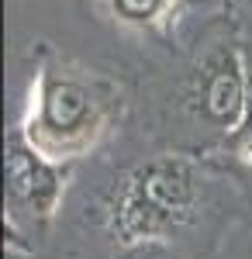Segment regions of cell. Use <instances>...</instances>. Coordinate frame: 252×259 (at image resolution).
<instances>
[{
  "label": "cell",
  "mask_w": 252,
  "mask_h": 259,
  "mask_svg": "<svg viewBox=\"0 0 252 259\" xmlns=\"http://www.w3.org/2000/svg\"><path fill=\"white\" fill-rule=\"evenodd\" d=\"M114 90L66 59L45 62L31 87L24 139L45 159H76L107 132Z\"/></svg>",
  "instance_id": "obj_1"
},
{
  "label": "cell",
  "mask_w": 252,
  "mask_h": 259,
  "mask_svg": "<svg viewBox=\"0 0 252 259\" xmlns=\"http://www.w3.org/2000/svg\"><path fill=\"white\" fill-rule=\"evenodd\" d=\"M194 204V177L183 162L159 159L149 162L128 180L117 200V232L128 242L135 239H155L176 228L190 214Z\"/></svg>",
  "instance_id": "obj_2"
},
{
  "label": "cell",
  "mask_w": 252,
  "mask_h": 259,
  "mask_svg": "<svg viewBox=\"0 0 252 259\" xmlns=\"http://www.w3.org/2000/svg\"><path fill=\"white\" fill-rule=\"evenodd\" d=\"M245 90H249V73L242 66V56L232 45H218L197 66L190 100L197 104L204 121L218 128H238L245 111Z\"/></svg>",
  "instance_id": "obj_3"
},
{
  "label": "cell",
  "mask_w": 252,
  "mask_h": 259,
  "mask_svg": "<svg viewBox=\"0 0 252 259\" xmlns=\"http://www.w3.org/2000/svg\"><path fill=\"white\" fill-rule=\"evenodd\" d=\"M52 159H45L28 139L7 142V197L28 214H49L59 197V177L52 173Z\"/></svg>",
  "instance_id": "obj_4"
},
{
  "label": "cell",
  "mask_w": 252,
  "mask_h": 259,
  "mask_svg": "<svg viewBox=\"0 0 252 259\" xmlns=\"http://www.w3.org/2000/svg\"><path fill=\"white\" fill-rule=\"evenodd\" d=\"M187 0H107L111 18L128 31H162L170 28Z\"/></svg>",
  "instance_id": "obj_5"
},
{
  "label": "cell",
  "mask_w": 252,
  "mask_h": 259,
  "mask_svg": "<svg viewBox=\"0 0 252 259\" xmlns=\"http://www.w3.org/2000/svg\"><path fill=\"white\" fill-rule=\"evenodd\" d=\"M238 139L245 145V152H252V73H249V90H245V111L238 121Z\"/></svg>",
  "instance_id": "obj_6"
}]
</instances>
